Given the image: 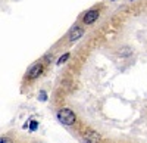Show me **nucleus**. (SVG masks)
<instances>
[{
    "label": "nucleus",
    "instance_id": "9b49d317",
    "mask_svg": "<svg viewBox=\"0 0 147 143\" xmlns=\"http://www.w3.org/2000/svg\"><path fill=\"white\" fill-rule=\"evenodd\" d=\"M112 2H115V0H112Z\"/></svg>",
    "mask_w": 147,
    "mask_h": 143
},
{
    "label": "nucleus",
    "instance_id": "0eeeda50",
    "mask_svg": "<svg viewBox=\"0 0 147 143\" xmlns=\"http://www.w3.org/2000/svg\"><path fill=\"white\" fill-rule=\"evenodd\" d=\"M68 58H69V53H65L63 56H60V58H59V61H57V64H59V65H60V64H65V61H66Z\"/></svg>",
    "mask_w": 147,
    "mask_h": 143
},
{
    "label": "nucleus",
    "instance_id": "f03ea898",
    "mask_svg": "<svg viewBox=\"0 0 147 143\" xmlns=\"http://www.w3.org/2000/svg\"><path fill=\"white\" fill-rule=\"evenodd\" d=\"M100 139H102V136L97 131H94V130H87V131H84V134H82V140L85 143H99Z\"/></svg>",
    "mask_w": 147,
    "mask_h": 143
},
{
    "label": "nucleus",
    "instance_id": "423d86ee",
    "mask_svg": "<svg viewBox=\"0 0 147 143\" xmlns=\"http://www.w3.org/2000/svg\"><path fill=\"white\" fill-rule=\"evenodd\" d=\"M131 53H132V50H131V47H128V46L119 49V55H121V56H128V55H131Z\"/></svg>",
    "mask_w": 147,
    "mask_h": 143
},
{
    "label": "nucleus",
    "instance_id": "f257e3e1",
    "mask_svg": "<svg viewBox=\"0 0 147 143\" xmlns=\"http://www.w3.org/2000/svg\"><path fill=\"white\" fill-rule=\"evenodd\" d=\"M57 120L65 125H72L77 121V117L69 108H62V109L57 111Z\"/></svg>",
    "mask_w": 147,
    "mask_h": 143
},
{
    "label": "nucleus",
    "instance_id": "39448f33",
    "mask_svg": "<svg viewBox=\"0 0 147 143\" xmlns=\"http://www.w3.org/2000/svg\"><path fill=\"white\" fill-rule=\"evenodd\" d=\"M97 19H99V10H88L87 14L84 15V18H82L85 25H90V24L96 22Z\"/></svg>",
    "mask_w": 147,
    "mask_h": 143
},
{
    "label": "nucleus",
    "instance_id": "9d476101",
    "mask_svg": "<svg viewBox=\"0 0 147 143\" xmlns=\"http://www.w3.org/2000/svg\"><path fill=\"white\" fill-rule=\"evenodd\" d=\"M35 128H37V123L32 121V123H31V130H35Z\"/></svg>",
    "mask_w": 147,
    "mask_h": 143
},
{
    "label": "nucleus",
    "instance_id": "20e7f679",
    "mask_svg": "<svg viewBox=\"0 0 147 143\" xmlns=\"http://www.w3.org/2000/svg\"><path fill=\"white\" fill-rule=\"evenodd\" d=\"M82 34H84V30H82L81 27L74 25V27L71 28L69 34H68V39H69L71 43H74V41H77L78 39H81V35H82Z\"/></svg>",
    "mask_w": 147,
    "mask_h": 143
},
{
    "label": "nucleus",
    "instance_id": "6e6552de",
    "mask_svg": "<svg viewBox=\"0 0 147 143\" xmlns=\"http://www.w3.org/2000/svg\"><path fill=\"white\" fill-rule=\"evenodd\" d=\"M0 143H12V140L7 139V137H2V139H0Z\"/></svg>",
    "mask_w": 147,
    "mask_h": 143
},
{
    "label": "nucleus",
    "instance_id": "1a4fd4ad",
    "mask_svg": "<svg viewBox=\"0 0 147 143\" xmlns=\"http://www.w3.org/2000/svg\"><path fill=\"white\" fill-rule=\"evenodd\" d=\"M46 99H47V98H46V93H44V91H40V100L44 102Z\"/></svg>",
    "mask_w": 147,
    "mask_h": 143
},
{
    "label": "nucleus",
    "instance_id": "7ed1b4c3",
    "mask_svg": "<svg viewBox=\"0 0 147 143\" xmlns=\"http://www.w3.org/2000/svg\"><path fill=\"white\" fill-rule=\"evenodd\" d=\"M41 73H43V64L37 62V64H34V65L28 69L27 77H28L30 80H34V78H37V77H40V75H41Z\"/></svg>",
    "mask_w": 147,
    "mask_h": 143
}]
</instances>
